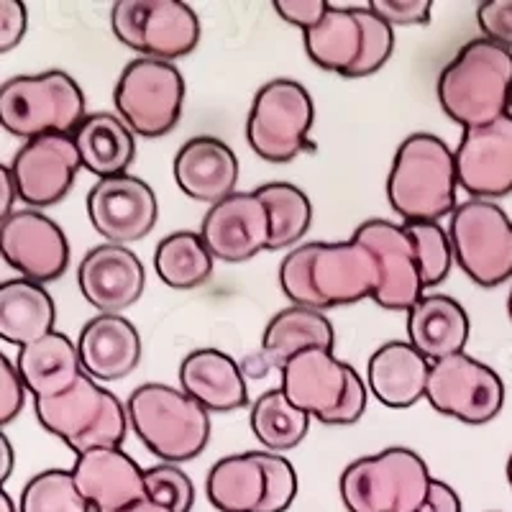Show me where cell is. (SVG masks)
Listing matches in <instances>:
<instances>
[{
	"instance_id": "1",
	"label": "cell",
	"mask_w": 512,
	"mask_h": 512,
	"mask_svg": "<svg viewBox=\"0 0 512 512\" xmlns=\"http://www.w3.org/2000/svg\"><path fill=\"white\" fill-rule=\"evenodd\" d=\"M280 287L300 308L326 310L359 303L374 297L379 287L377 256L356 239L303 244L282 259Z\"/></svg>"
},
{
	"instance_id": "2",
	"label": "cell",
	"mask_w": 512,
	"mask_h": 512,
	"mask_svg": "<svg viewBox=\"0 0 512 512\" xmlns=\"http://www.w3.org/2000/svg\"><path fill=\"white\" fill-rule=\"evenodd\" d=\"M512 52L474 39L456 52L438 77V100L451 121L466 128L495 123L510 113Z\"/></svg>"
},
{
	"instance_id": "3",
	"label": "cell",
	"mask_w": 512,
	"mask_h": 512,
	"mask_svg": "<svg viewBox=\"0 0 512 512\" xmlns=\"http://www.w3.org/2000/svg\"><path fill=\"white\" fill-rule=\"evenodd\" d=\"M456 187V152L441 136L420 131L402 141L387 177V200L402 221L438 223L451 216L459 208Z\"/></svg>"
},
{
	"instance_id": "4",
	"label": "cell",
	"mask_w": 512,
	"mask_h": 512,
	"mask_svg": "<svg viewBox=\"0 0 512 512\" xmlns=\"http://www.w3.org/2000/svg\"><path fill=\"white\" fill-rule=\"evenodd\" d=\"M128 423L164 464L198 459L210 441V413L185 390L149 382L131 392Z\"/></svg>"
},
{
	"instance_id": "5",
	"label": "cell",
	"mask_w": 512,
	"mask_h": 512,
	"mask_svg": "<svg viewBox=\"0 0 512 512\" xmlns=\"http://www.w3.org/2000/svg\"><path fill=\"white\" fill-rule=\"evenodd\" d=\"M428 464L410 448H384L351 461L341 474L349 512H420L431 492Z\"/></svg>"
},
{
	"instance_id": "6",
	"label": "cell",
	"mask_w": 512,
	"mask_h": 512,
	"mask_svg": "<svg viewBox=\"0 0 512 512\" xmlns=\"http://www.w3.org/2000/svg\"><path fill=\"white\" fill-rule=\"evenodd\" d=\"M39 423L77 456L95 448H121L128 433V410L98 379L82 374L64 395L34 400Z\"/></svg>"
},
{
	"instance_id": "7",
	"label": "cell",
	"mask_w": 512,
	"mask_h": 512,
	"mask_svg": "<svg viewBox=\"0 0 512 512\" xmlns=\"http://www.w3.org/2000/svg\"><path fill=\"white\" fill-rule=\"evenodd\" d=\"M85 118V93L62 70L13 77L0 88V123L18 139L75 134Z\"/></svg>"
},
{
	"instance_id": "8",
	"label": "cell",
	"mask_w": 512,
	"mask_h": 512,
	"mask_svg": "<svg viewBox=\"0 0 512 512\" xmlns=\"http://www.w3.org/2000/svg\"><path fill=\"white\" fill-rule=\"evenodd\" d=\"M205 492L221 512H287L297 497V474L272 451H246L216 461Z\"/></svg>"
},
{
	"instance_id": "9",
	"label": "cell",
	"mask_w": 512,
	"mask_h": 512,
	"mask_svg": "<svg viewBox=\"0 0 512 512\" xmlns=\"http://www.w3.org/2000/svg\"><path fill=\"white\" fill-rule=\"evenodd\" d=\"M113 100L134 134L159 139L175 131L185 108V77L172 62L139 57L123 67Z\"/></svg>"
},
{
	"instance_id": "10",
	"label": "cell",
	"mask_w": 512,
	"mask_h": 512,
	"mask_svg": "<svg viewBox=\"0 0 512 512\" xmlns=\"http://www.w3.org/2000/svg\"><path fill=\"white\" fill-rule=\"evenodd\" d=\"M459 267L479 287H497L512 277V221L492 200H466L448 226Z\"/></svg>"
},
{
	"instance_id": "11",
	"label": "cell",
	"mask_w": 512,
	"mask_h": 512,
	"mask_svg": "<svg viewBox=\"0 0 512 512\" xmlns=\"http://www.w3.org/2000/svg\"><path fill=\"white\" fill-rule=\"evenodd\" d=\"M111 26L123 47L162 62L187 57L200 41L198 13L180 0H118Z\"/></svg>"
},
{
	"instance_id": "12",
	"label": "cell",
	"mask_w": 512,
	"mask_h": 512,
	"mask_svg": "<svg viewBox=\"0 0 512 512\" xmlns=\"http://www.w3.org/2000/svg\"><path fill=\"white\" fill-rule=\"evenodd\" d=\"M315 105L295 80H272L256 93L246 121V139L256 157L274 164L295 159L308 146Z\"/></svg>"
},
{
	"instance_id": "13",
	"label": "cell",
	"mask_w": 512,
	"mask_h": 512,
	"mask_svg": "<svg viewBox=\"0 0 512 512\" xmlns=\"http://www.w3.org/2000/svg\"><path fill=\"white\" fill-rule=\"evenodd\" d=\"M425 400L438 413L466 425H484L500 415L505 405V384L500 374L469 354L433 361Z\"/></svg>"
},
{
	"instance_id": "14",
	"label": "cell",
	"mask_w": 512,
	"mask_h": 512,
	"mask_svg": "<svg viewBox=\"0 0 512 512\" xmlns=\"http://www.w3.org/2000/svg\"><path fill=\"white\" fill-rule=\"evenodd\" d=\"M0 249L8 267L24 280L54 282L70 267V244L62 228L36 208L13 210L0 223Z\"/></svg>"
},
{
	"instance_id": "15",
	"label": "cell",
	"mask_w": 512,
	"mask_h": 512,
	"mask_svg": "<svg viewBox=\"0 0 512 512\" xmlns=\"http://www.w3.org/2000/svg\"><path fill=\"white\" fill-rule=\"evenodd\" d=\"M351 239L361 241L377 256L379 287L372 297L374 303L384 310L410 313V308L423 297L425 287L420 277L418 251L405 228L374 218V221L361 223Z\"/></svg>"
},
{
	"instance_id": "16",
	"label": "cell",
	"mask_w": 512,
	"mask_h": 512,
	"mask_svg": "<svg viewBox=\"0 0 512 512\" xmlns=\"http://www.w3.org/2000/svg\"><path fill=\"white\" fill-rule=\"evenodd\" d=\"M80 169L82 157L72 134H44L26 141L11 164L18 198L36 210L67 198Z\"/></svg>"
},
{
	"instance_id": "17",
	"label": "cell",
	"mask_w": 512,
	"mask_h": 512,
	"mask_svg": "<svg viewBox=\"0 0 512 512\" xmlns=\"http://www.w3.org/2000/svg\"><path fill=\"white\" fill-rule=\"evenodd\" d=\"M88 216L103 239L126 246L152 233L159 218V203L141 177H105L90 187Z\"/></svg>"
},
{
	"instance_id": "18",
	"label": "cell",
	"mask_w": 512,
	"mask_h": 512,
	"mask_svg": "<svg viewBox=\"0 0 512 512\" xmlns=\"http://www.w3.org/2000/svg\"><path fill=\"white\" fill-rule=\"evenodd\" d=\"M200 236L221 262H249L259 251L269 249L272 216L256 192H233L218 205H210Z\"/></svg>"
},
{
	"instance_id": "19",
	"label": "cell",
	"mask_w": 512,
	"mask_h": 512,
	"mask_svg": "<svg viewBox=\"0 0 512 512\" xmlns=\"http://www.w3.org/2000/svg\"><path fill=\"white\" fill-rule=\"evenodd\" d=\"M456 175L474 200L505 198L512 192V116L466 128L456 149Z\"/></svg>"
},
{
	"instance_id": "20",
	"label": "cell",
	"mask_w": 512,
	"mask_h": 512,
	"mask_svg": "<svg viewBox=\"0 0 512 512\" xmlns=\"http://www.w3.org/2000/svg\"><path fill=\"white\" fill-rule=\"evenodd\" d=\"M77 285L82 297L100 313L121 315L144 295L146 269L126 246L103 244L82 256Z\"/></svg>"
},
{
	"instance_id": "21",
	"label": "cell",
	"mask_w": 512,
	"mask_h": 512,
	"mask_svg": "<svg viewBox=\"0 0 512 512\" xmlns=\"http://www.w3.org/2000/svg\"><path fill=\"white\" fill-rule=\"evenodd\" d=\"M351 369L333 349H308L280 369V390L313 420L331 425L333 415L344 405Z\"/></svg>"
},
{
	"instance_id": "22",
	"label": "cell",
	"mask_w": 512,
	"mask_h": 512,
	"mask_svg": "<svg viewBox=\"0 0 512 512\" xmlns=\"http://www.w3.org/2000/svg\"><path fill=\"white\" fill-rule=\"evenodd\" d=\"M72 474L95 512H123L146 500V472L121 448H95L80 454Z\"/></svg>"
},
{
	"instance_id": "23",
	"label": "cell",
	"mask_w": 512,
	"mask_h": 512,
	"mask_svg": "<svg viewBox=\"0 0 512 512\" xmlns=\"http://www.w3.org/2000/svg\"><path fill=\"white\" fill-rule=\"evenodd\" d=\"M175 180L187 198L218 205L236 192L239 159L226 141L216 136H195L177 152Z\"/></svg>"
},
{
	"instance_id": "24",
	"label": "cell",
	"mask_w": 512,
	"mask_h": 512,
	"mask_svg": "<svg viewBox=\"0 0 512 512\" xmlns=\"http://www.w3.org/2000/svg\"><path fill=\"white\" fill-rule=\"evenodd\" d=\"M80 361L85 374L100 382H116L139 367L144 346L136 326L123 315L100 313L82 328Z\"/></svg>"
},
{
	"instance_id": "25",
	"label": "cell",
	"mask_w": 512,
	"mask_h": 512,
	"mask_svg": "<svg viewBox=\"0 0 512 512\" xmlns=\"http://www.w3.org/2000/svg\"><path fill=\"white\" fill-rule=\"evenodd\" d=\"M180 387L208 413H233L249 400L244 369L218 349H198L180 364Z\"/></svg>"
},
{
	"instance_id": "26",
	"label": "cell",
	"mask_w": 512,
	"mask_h": 512,
	"mask_svg": "<svg viewBox=\"0 0 512 512\" xmlns=\"http://www.w3.org/2000/svg\"><path fill=\"white\" fill-rule=\"evenodd\" d=\"M431 364L410 341H390L369 359V390L387 408H413L428 390Z\"/></svg>"
},
{
	"instance_id": "27",
	"label": "cell",
	"mask_w": 512,
	"mask_h": 512,
	"mask_svg": "<svg viewBox=\"0 0 512 512\" xmlns=\"http://www.w3.org/2000/svg\"><path fill=\"white\" fill-rule=\"evenodd\" d=\"M469 333V315L448 295H423L408 313L410 344L428 361L464 354Z\"/></svg>"
},
{
	"instance_id": "28",
	"label": "cell",
	"mask_w": 512,
	"mask_h": 512,
	"mask_svg": "<svg viewBox=\"0 0 512 512\" xmlns=\"http://www.w3.org/2000/svg\"><path fill=\"white\" fill-rule=\"evenodd\" d=\"M16 367L34 400L64 395L85 374L77 344H72V338L59 331L18 349Z\"/></svg>"
},
{
	"instance_id": "29",
	"label": "cell",
	"mask_w": 512,
	"mask_h": 512,
	"mask_svg": "<svg viewBox=\"0 0 512 512\" xmlns=\"http://www.w3.org/2000/svg\"><path fill=\"white\" fill-rule=\"evenodd\" d=\"M57 308L39 282L8 280L0 287V336L8 344L24 349L54 331Z\"/></svg>"
},
{
	"instance_id": "30",
	"label": "cell",
	"mask_w": 512,
	"mask_h": 512,
	"mask_svg": "<svg viewBox=\"0 0 512 512\" xmlns=\"http://www.w3.org/2000/svg\"><path fill=\"white\" fill-rule=\"evenodd\" d=\"M72 136L82 157V169H88L98 180L126 175V169L134 162V131L126 126L121 116L90 113Z\"/></svg>"
},
{
	"instance_id": "31",
	"label": "cell",
	"mask_w": 512,
	"mask_h": 512,
	"mask_svg": "<svg viewBox=\"0 0 512 512\" xmlns=\"http://www.w3.org/2000/svg\"><path fill=\"white\" fill-rule=\"evenodd\" d=\"M336 333L323 310L292 308L280 310L264 328L262 356L269 367H285L292 356L308 349H333Z\"/></svg>"
},
{
	"instance_id": "32",
	"label": "cell",
	"mask_w": 512,
	"mask_h": 512,
	"mask_svg": "<svg viewBox=\"0 0 512 512\" xmlns=\"http://www.w3.org/2000/svg\"><path fill=\"white\" fill-rule=\"evenodd\" d=\"M305 52L320 70L349 77L361 59L364 49V29H361L356 6L328 8L326 18L315 29L305 31Z\"/></svg>"
},
{
	"instance_id": "33",
	"label": "cell",
	"mask_w": 512,
	"mask_h": 512,
	"mask_svg": "<svg viewBox=\"0 0 512 512\" xmlns=\"http://www.w3.org/2000/svg\"><path fill=\"white\" fill-rule=\"evenodd\" d=\"M213 259L200 233L175 231L159 241L154 251V267L159 280L175 290H195L213 274Z\"/></svg>"
},
{
	"instance_id": "34",
	"label": "cell",
	"mask_w": 512,
	"mask_h": 512,
	"mask_svg": "<svg viewBox=\"0 0 512 512\" xmlns=\"http://www.w3.org/2000/svg\"><path fill=\"white\" fill-rule=\"evenodd\" d=\"M313 415L305 413L282 390L259 395L251 408V431L267 446V451H287L305 441Z\"/></svg>"
},
{
	"instance_id": "35",
	"label": "cell",
	"mask_w": 512,
	"mask_h": 512,
	"mask_svg": "<svg viewBox=\"0 0 512 512\" xmlns=\"http://www.w3.org/2000/svg\"><path fill=\"white\" fill-rule=\"evenodd\" d=\"M254 192L264 200L272 216V239L267 251L287 249L303 239L313 223V205L300 187L290 182H269Z\"/></svg>"
},
{
	"instance_id": "36",
	"label": "cell",
	"mask_w": 512,
	"mask_h": 512,
	"mask_svg": "<svg viewBox=\"0 0 512 512\" xmlns=\"http://www.w3.org/2000/svg\"><path fill=\"white\" fill-rule=\"evenodd\" d=\"M21 512H90L93 505L82 495L75 474L64 469H47L36 474L21 492Z\"/></svg>"
},
{
	"instance_id": "37",
	"label": "cell",
	"mask_w": 512,
	"mask_h": 512,
	"mask_svg": "<svg viewBox=\"0 0 512 512\" xmlns=\"http://www.w3.org/2000/svg\"><path fill=\"white\" fill-rule=\"evenodd\" d=\"M405 233L413 239L415 251H418L420 277H423V287H436L451 272L454 264V246H451V236L443 231L438 223L433 221H413L402 223Z\"/></svg>"
},
{
	"instance_id": "38",
	"label": "cell",
	"mask_w": 512,
	"mask_h": 512,
	"mask_svg": "<svg viewBox=\"0 0 512 512\" xmlns=\"http://www.w3.org/2000/svg\"><path fill=\"white\" fill-rule=\"evenodd\" d=\"M356 13H359L361 29H364V49H361L359 64L349 77H369L390 62L392 49H395V31L369 6H356Z\"/></svg>"
},
{
	"instance_id": "39",
	"label": "cell",
	"mask_w": 512,
	"mask_h": 512,
	"mask_svg": "<svg viewBox=\"0 0 512 512\" xmlns=\"http://www.w3.org/2000/svg\"><path fill=\"white\" fill-rule=\"evenodd\" d=\"M146 497L172 512H190L195 505V484L175 464H157L146 469Z\"/></svg>"
},
{
	"instance_id": "40",
	"label": "cell",
	"mask_w": 512,
	"mask_h": 512,
	"mask_svg": "<svg viewBox=\"0 0 512 512\" xmlns=\"http://www.w3.org/2000/svg\"><path fill=\"white\" fill-rule=\"evenodd\" d=\"M477 24L484 39L512 52V0H484L477 8Z\"/></svg>"
},
{
	"instance_id": "41",
	"label": "cell",
	"mask_w": 512,
	"mask_h": 512,
	"mask_svg": "<svg viewBox=\"0 0 512 512\" xmlns=\"http://www.w3.org/2000/svg\"><path fill=\"white\" fill-rule=\"evenodd\" d=\"M369 8L390 26H423L433 13L431 0H372Z\"/></svg>"
},
{
	"instance_id": "42",
	"label": "cell",
	"mask_w": 512,
	"mask_h": 512,
	"mask_svg": "<svg viewBox=\"0 0 512 512\" xmlns=\"http://www.w3.org/2000/svg\"><path fill=\"white\" fill-rule=\"evenodd\" d=\"M0 369H3V384H0V423L8 425L24 410L29 387H26L24 377H21L18 367L8 356H0Z\"/></svg>"
},
{
	"instance_id": "43",
	"label": "cell",
	"mask_w": 512,
	"mask_h": 512,
	"mask_svg": "<svg viewBox=\"0 0 512 512\" xmlns=\"http://www.w3.org/2000/svg\"><path fill=\"white\" fill-rule=\"evenodd\" d=\"M331 3L326 0H277L274 3V11L280 13V18H285L287 24L297 26V29L310 31L326 18Z\"/></svg>"
},
{
	"instance_id": "44",
	"label": "cell",
	"mask_w": 512,
	"mask_h": 512,
	"mask_svg": "<svg viewBox=\"0 0 512 512\" xmlns=\"http://www.w3.org/2000/svg\"><path fill=\"white\" fill-rule=\"evenodd\" d=\"M26 36V6L18 0H0V52H13Z\"/></svg>"
},
{
	"instance_id": "45",
	"label": "cell",
	"mask_w": 512,
	"mask_h": 512,
	"mask_svg": "<svg viewBox=\"0 0 512 512\" xmlns=\"http://www.w3.org/2000/svg\"><path fill=\"white\" fill-rule=\"evenodd\" d=\"M367 410V384L364 379L356 374V369H351V377H349V390H346L344 397V405L338 408V413L333 415L331 425H351L364 415Z\"/></svg>"
},
{
	"instance_id": "46",
	"label": "cell",
	"mask_w": 512,
	"mask_h": 512,
	"mask_svg": "<svg viewBox=\"0 0 512 512\" xmlns=\"http://www.w3.org/2000/svg\"><path fill=\"white\" fill-rule=\"evenodd\" d=\"M420 512H461V500L451 484L441 482V479H433L428 500H425Z\"/></svg>"
},
{
	"instance_id": "47",
	"label": "cell",
	"mask_w": 512,
	"mask_h": 512,
	"mask_svg": "<svg viewBox=\"0 0 512 512\" xmlns=\"http://www.w3.org/2000/svg\"><path fill=\"white\" fill-rule=\"evenodd\" d=\"M0 182H3V218H8L13 213V203L18 198V185L13 180L11 167L0 169Z\"/></svg>"
},
{
	"instance_id": "48",
	"label": "cell",
	"mask_w": 512,
	"mask_h": 512,
	"mask_svg": "<svg viewBox=\"0 0 512 512\" xmlns=\"http://www.w3.org/2000/svg\"><path fill=\"white\" fill-rule=\"evenodd\" d=\"M0 451H3V469H0V482H8L13 472V446L11 438L0 436Z\"/></svg>"
},
{
	"instance_id": "49",
	"label": "cell",
	"mask_w": 512,
	"mask_h": 512,
	"mask_svg": "<svg viewBox=\"0 0 512 512\" xmlns=\"http://www.w3.org/2000/svg\"><path fill=\"white\" fill-rule=\"evenodd\" d=\"M123 512H172V510H167V507L157 505V502H152L149 497H146V500L136 502V505H131L128 510H123Z\"/></svg>"
},
{
	"instance_id": "50",
	"label": "cell",
	"mask_w": 512,
	"mask_h": 512,
	"mask_svg": "<svg viewBox=\"0 0 512 512\" xmlns=\"http://www.w3.org/2000/svg\"><path fill=\"white\" fill-rule=\"evenodd\" d=\"M0 507H3V512H21L16 507V502H13V497L8 495V492H3V495H0Z\"/></svg>"
},
{
	"instance_id": "51",
	"label": "cell",
	"mask_w": 512,
	"mask_h": 512,
	"mask_svg": "<svg viewBox=\"0 0 512 512\" xmlns=\"http://www.w3.org/2000/svg\"><path fill=\"white\" fill-rule=\"evenodd\" d=\"M507 482H510V487H512V454H510V459H507Z\"/></svg>"
},
{
	"instance_id": "52",
	"label": "cell",
	"mask_w": 512,
	"mask_h": 512,
	"mask_svg": "<svg viewBox=\"0 0 512 512\" xmlns=\"http://www.w3.org/2000/svg\"><path fill=\"white\" fill-rule=\"evenodd\" d=\"M507 313H510V320H512V292H510V300H507Z\"/></svg>"
},
{
	"instance_id": "53",
	"label": "cell",
	"mask_w": 512,
	"mask_h": 512,
	"mask_svg": "<svg viewBox=\"0 0 512 512\" xmlns=\"http://www.w3.org/2000/svg\"><path fill=\"white\" fill-rule=\"evenodd\" d=\"M510 116H512V98H510Z\"/></svg>"
}]
</instances>
